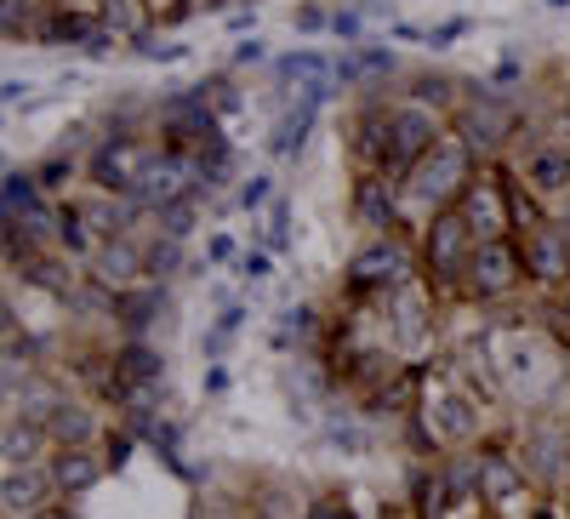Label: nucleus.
I'll return each mask as SVG.
<instances>
[{
  "label": "nucleus",
  "instance_id": "nucleus-29",
  "mask_svg": "<svg viewBox=\"0 0 570 519\" xmlns=\"http://www.w3.org/2000/svg\"><path fill=\"white\" fill-rule=\"evenodd\" d=\"M325 332H331V325L320 320V309H308V303H297V309H285L279 314V332H274V343L279 349H320L325 343Z\"/></svg>",
  "mask_w": 570,
  "mask_h": 519
},
{
  "label": "nucleus",
  "instance_id": "nucleus-6",
  "mask_svg": "<svg viewBox=\"0 0 570 519\" xmlns=\"http://www.w3.org/2000/svg\"><path fill=\"white\" fill-rule=\"evenodd\" d=\"M155 155H160V137H149V131H109V137H98V144H91V155H86V183L98 188V195L131 200L137 183L149 177Z\"/></svg>",
  "mask_w": 570,
  "mask_h": 519
},
{
  "label": "nucleus",
  "instance_id": "nucleus-14",
  "mask_svg": "<svg viewBox=\"0 0 570 519\" xmlns=\"http://www.w3.org/2000/svg\"><path fill=\"white\" fill-rule=\"evenodd\" d=\"M348 212H354V223H360V228H371V234H394V228H405L400 177H389V172H354Z\"/></svg>",
  "mask_w": 570,
  "mask_h": 519
},
{
  "label": "nucleus",
  "instance_id": "nucleus-10",
  "mask_svg": "<svg viewBox=\"0 0 570 519\" xmlns=\"http://www.w3.org/2000/svg\"><path fill=\"white\" fill-rule=\"evenodd\" d=\"M389 126H394V144H389V177H400V183L422 166V155H434V144L451 131V120H445V115L422 109V104H405V98L394 104Z\"/></svg>",
  "mask_w": 570,
  "mask_h": 519
},
{
  "label": "nucleus",
  "instance_id": "nucleus-11",
  "mask_svg": "<svg viewBox=\"0 0 570 519\" xmlns=\"http://www.w3.org/2000/svg\"><path fill=\"white\" fill-rule=\"evenodd\" d=\"M462 223L473 228V241H513V206H508V183L497 166H480L473 172V183L462 188V200H456Z\"/></svg>",
  "mask_w": 570,
  "mask_h": 519
},
{
  "label": "nucleus",
  "instance_id": "nucleus-33",
  "mask_svg": "<svg viewBox=\"0 0 570 519\" xmlns=\"http://www.w3.org/2000/svg\"><path fill=\"white\" fill-rule=\"evenodd\" d=\"M200 195H183V200H171L166 212H155L149 223H155V234H166V241H188V234L200 228Z\"/></svg>",
  "mask_w": 570,
  "mask_h": 519
},
{
  "label": "nucleus",
  "instance_id": "nucleus-47",
  "mask_svg": "<svg viewBox=\"0 0 570 519\" xmlns=\"http://www.w3.org/2000/svg\"><path fill=\"white\" fill-rule=\"evenodd\" d=\"M519 75H525V63H519V58H513V52H508V58H502V63H497V75H491V91H502V86H513V80H519Z\"/></svg>",
  "mask_w": 570,
  "mask_h": 519
},
{
  "label": "nucleus",
  "instance_id": "nucleus-23",
  "mask_svg": "<svg viewBox=\"0 0 570 519\" xmlns=\"http://www.w3.org/2000/svg\"><path fill=\"white\" fill-rule=\"evenodd\" d=\"M519 177L537 200H559L570 195V144H542L531 160H519Z\"/></svg>",
  "mask_w": 570,
  "mask_h": 519
},
{
  "label": "nucleus",
  "instance_id": "nucleus-55",
  "mask_svg": "<svg viewBox=\"0 0 570 519\" xmlns=\"http://www.w3.org/2000/svg\"><path fill=\"white\" fill-rule=\"evenodd\" d=\"M485 519H497V513H485Z\"/></svg>",
  "mask_w": 570,
  "mask_h": 519
},
{
  "label": "nucleus",
  "instance_id": "nucleus-15",
  "mask_svg": "<svg viewBox=\"0 0 570 519\" xmlns=\"http://www.w3.org/2000/svg\"><path fill=\"white\" fill-rule=\"evenodd\" d=\"M383 332H389V343L394 349H422L428 337H434V286L428 280H411V286H400L394 297H383Z\"/></svg>",
  "mask_w": 570,
  "mask_h": 519
},
{
  "label": "nucleus",
  "instance_id": "nucleus-49",
  "mask_svg": "<svg viewBox=\"0 0 570 519\" xmlns=\"http://www.w3.org/2000/svg\"><path fill=\"white\" fill-rule=\"evenodd\" d=\"M252 23H257V12H252V7H234V12H228V29H234V35H246Z\"/></svg>",
  "mask_w": 570,
  "mask_h": 519
},
{
  "label": "nucleus",
  "instance_id": "nucleus-51",
  "mask_svg": "<svg viewBox=\"0 0 570 519\" xmlns=\"http://www.w3.org/2000/svg\"><path fill=\"white\" fill-rule=\"evenodd\" d=\"M23 91H29V80H7V109H18V104H23Z\"/></svg>",
  "mask_w": 570,
  "mask_h": 519
},
{
  "label": "nucleus",
  "instance_id": "nucleus-44",
  "mask_svg": "<svg viewBox=\"0 0 570 519\" xmlns=\"http://www.w3.org/2000/svg\"><path fill=\"white\" fill-rule=\"evenodd\" d=\"M223 263H240L234 234H212V241H206V268H223Z\"/></svg>",
  "mask_w": 570,
  "mask_h": 519
},
{
  "label": "nucleus",
  "instance_id": "nucleus-38",
  "mask_svg": "<svg viewBox=\"0 0 570 519\" xmlns=\"http://www.w3.org/2000/svg\"><path fill=\"white\" fill-rule=\"evenodd\" d=\"M354 58H360L365 86H371V80H389V75H400V52H394V46H376V40H365V46H354Z\"/></svg>",
  "mask_w": 570,
  "mask_h": 519
},
{
  "label": "nucleus",
  "instance_id": "nucleus-35",
  "mask_svg": "<svg viewBox=\"0 0 570 519\" xmlns=\"http://www.w3.org/2000/svg\"><path fill=\"white\" fill-rule=\"evenodd\" d=\"M257 246H268L274 257L292 246V200H285V195L268 206V217H263V228H257Z\"/></svg>",
  "mask_w": 570,
  "mask_h": 519
},
{
  "label": "nucleus",
  "instance_id": "nucleus-53",
  "mask_svg": "<svg viewBox=\"0 0 570 519\" xmlns=\"http://www.w3.org/2000/svg\"><path fill=\"white\" fill-rule=\"evenodd\" d=\"M548 7H570V0H548Z\"/></svg>",
  "mask_w": 570,
  "mask_h": 519
},
{
  "label": "nucleus",
  "instance_id": "nucleus-1",
  "mask_svg": "<svg viewBox=\"0 0 570 519\" xmlns=\"http://www.w3.org/2000/svg\"><path fill=\"white\" fill-rule=\"evenodd\" d=\"M411 440L428 457L445 451H473L485 440V400L468 389L456 365L416 371V411H411Z\"/></svg>",
  "mask_w": 570,
  "mask_h": 519
},
{
  "label": "nucleus",
  "instance_id": "nucleus-2",
  "mask_svg": "<svg viewBox=\"0 0 570 519\" xmlns=\"http://www.w3.org/2000/svg\"><path fill=\"white\" fill-rule=\"evenodd\" d=\"M480 349L497 371V383L508 400H525V405H548L559 376H564V354L559 343L542 332V325H485L480 332Z\"/></svg>",
  "mask_w": 570,
  "mask_h": 519
},
{
  "label": "nucleus",
  "instance_id": "nucleus-20",
  "mask_svg": "<svg viewBox=\"0 0 570 519\" xmlns=\"http://www.w3.org/2000/svg\"><path fill=\"white\" fill-rule=\"evenodd\" d=\"M52 434H46V422L35 417H7L0 422V462H7V474H18V468H46L52 462Z\"/></svg>",
  "mask_w": 570,
  "mask_h": 519
},
{
  "label": "nucleus",
  "instance_id": "nucleus-45",
  "mask_svg": "<svg viewBox=\"0 0 570 519\" xmlns=\"http://www.w3.org/2000/svg\"><path fill=\"white\" fill-rule=\"evenodd\" d=\"M462 35H468V18H445V23L428 29V46H434V52H445V46H456Z\"/></svg>",
  "mask_w": 570,
  "mask_h": 519
},
{
  "label": "nucleus",
  "instance_id": "nucleus-36",
  "mask_svg": "<svg viewBox=\"0 0 570 519\" xmlns=\"http://www.w3.org/2000/svg\"><path fill=\"white\" fill-rule=\"evenodd\" d=\"M75 172H80V160H75L69 149H58V155H46V160L35 166V183L46 188V195H63V188L75 183Z\"/></svg>",
  "mask_w": 570,
  "mask_h": 519
},
{
  "label": "nucleus",
  "instance_id": "nucleus-41",
  "mask_svg": "<svg viewBox=\"0 0 570 519\" xmlns=\"http://www.w3.org/2000/svg\"><path fill=\"white\" fill-rule=\"evenodd\" d=\"M331 18H337V7H325V0H303V7L292 12V29L297 35H331Z\"/></svg>",
  "mask_w": 570,
  "mask_h": 519
},
{
  "label": "nucleus",
  "instance_id": "nucleus-5",
  "mask_svg": "<svg viewBox=\"0 0 570 519\" xmlns=\"http://www.w3.org/2000/svg\"><path fill=\"white\" fill-rule=\"evenodd\" d=\"M451 131L462 137V144L473 149V160L480 166H497V155H508L513 131H519V109L502 98V91H491V80H462V104L451 115Z\"/></svg>",
  "mask_w": 570,
  "mask_h": 519
},
{
  "label": "nucleus",
  "instance_id": "nucleus-39",
  "mask_svg": "<svg viewBox=\"0 0 570 519\" xmlns=\"http://www.w3.org/2000/svg\"><path fill=\"white\" fill-rule=\"evenodd\" d=\"M234 274H240V286H246V292L268 286V280H274V252H268V246H246L240 263H234Z\"/></svg>",
  "mask_w": 570,
  "mask_h": 519
},
{
  "label": "nucleus",
  "instance_id": "nucleus-56",
  "mask_svg": "<svg viewBox=\"0 0 570 519\" xmlns=\"http://www.w3.org/2000/svg\"><path fill=\"white\" fill-rule=\"evenodd\" d=\"M246 519H252V513H246Z\"/></svg>",
  "mask_w": 570,
  "mask_h": 519
},
{
  "label": "nucleus",
  "instance_id": "nucleus-30",
  "mask_svg": "<svg viewBox=\"0 0 570 519\" xmlns=\"http://www.w3.org/2000/svg\"><path fill=\"white\" fill-rule=\"evenodd\" d=\"M405 104H422V109H434V115H456V104H462V80H451V75H434V69H422V75H411Z\"/></svg>",
  "mask_w": 570,
  "mask_h": 519
},
{
  "label": "nucleus",
  "instance_id": "nucleus-54",
  "mask_svg": "<svg viewBox=\"0 0 570 519\" xmlns=\"http://www.w3.org/2000/svg\"><path fill=\"white\" fill-rule=\"evenodd\" d=\"M155 12H160V0H155Z\"/></svg>",
  "mask_w": 570,
  "mask_h": 519
},
{
  "label": "nucleus",
  "instance_id": "nucleus-37",
  "mask_svg": "<svg viewBox=\"0 0 570 519\" xmlns=\"http://www.w3.org/2000/svg\"><path fill=\"white\" fill-rule=\"evenodd\" d=\"M171 274H183V241L155 234V241H149V286H166Z\"/></svg>",
  "mask_w": 570,
  "mask_h": 519
},
{
  "label": "nucleus",
  "instance_id": "nucleus-16",
  "mask_svg": "<svg viewBox=\"0 0 570 519\" xmlns=\"http://www.w3.org/2000/svg\"><path fill=\"white\" fill-rule=\"evenodd\" d=\"M195 183H200V160L195 155H183V149H160L155 155V166H149V177L137 183V206L142 212H166L171 200H183V195H195Z\"/></svg>",
  "mask_w": 570,
  "mask_h": 519
},
{
  "label": "nucleus",
  "instance_id": "nucleus-8",
  "mask_svg": "<svg viewBox=\"0 0 570 519\" xmlns=\"http://www.w3.org/2000/svg\"><path fill=\"white\" fill-rule=\"evenodd\" d=\"M468 457H473V486H480V502L497 519L508 508H519V502H531V474H525V462H519V451L508 440H480Z\"/></svg>",
  "mask_w": 570,
  "mask_h": 519
},
{
  "label": "nucleus",
  "instance_id": "nucleus-40",
  "mask_svg": "<svg viewBox=\"0 0 570 519\" xmlns=\"http://www.w3.org/2000/svg\"><path fill=\"white\" fill-rule=\"evenodd\" d=\"M274 200H279V195H274V177H268V172H252L240 188H234V206L252 212V217H257V212H268Z\"/></svg>",
  "mask_w": 570,
  "mask_h": 519
},
{
  "label": "nucleus",
  "instance_id": "nucleus-24",
  "mask_svg": "<svg viewBox=\"0 0 570 519\" xmlns=\"http://www.w3.org/2000/svg\"><path fill=\"white\" fill-rule=\"evenodd\" d=\"M115 371H120V400L131 389H160L166 383V360L155 343H142V337H126L115 343Z\"/></svg>",
  "mask_w": 570,
  "mask_h": 519
},
{
  "label": "nucleus",
  "instance_id": "nucleus-21",
  "mask_svg": "<svg viewBox=\"0 0 570 519\" xmlns=\"http://www.w3.org/2000/svg\"><path fill=\"white\" fill-rule=\"evenodd\" d=\"M52 486H58V497L63 502H75V497H86L91 486H98L104 474H109V457L98 451V445H75V451H52Z\"/></svg>",
  "mask_w": 570,
  "mask_h": 519
},
{
  "label": "nucleus",
  "instance_id": "nucleus-32",
  "mask_svg": "<svg viewBox=\"0 0 570 519\" xmlns=\"http://www.w3.org/2000/svg\"><path fill=\"white\" fill-rule=\"evenodd\" d=\"M0 200H7V217H23V223H29V217L46 206V188L35 183V172H18V166H12V172H7V188H0Z\"/></svg>",
  "mask_w": 570,
  "mask_h": 519
},
{
  "label": "nucleus",
  "instance_id": "nucleus-27",
  "mask_svg": "<svg viewBox=\"0 0 570 519\" xmlns=\"http://www.w3.org/2000/svg\"><path fill=\"white\" fill-rule=\"evenodd\" d=\"M46 434H52V445H58V451L98 445V417H91V405H80V400H63L52 417H46Z\"/></svg>",
  "mask_w": 570,
  "mask_h": 519
},
{
  "label": "nucleus",
  "instance_id": "nucleus-34",
  "mask_svg": "<svg viewBox=\"0 0 570 519\" xmlns=\"http://www.w3.org/2000/svg\"><path fill=\"white\" fill-rule=\"evenodd\" d=\"M200 91H206V104H212V115L217 120H234L246 109V98H240V86H234V75L223 69V75H212V80H200Z\"/></svg>",
  "mask_w": 570,
  "mask_h": 519
},
{
  "label": "nucleus",
  "instance_id": "nucleus-48",
  "mask_svg": "<svg viewBox=\"0 0 570 519\" xmlns=\"http://www.w3.org/2000/svg\"><path fill=\"white\" fill-rule=\"evenodd\" d=\"M131 440H137V434H115V440L104 445V457H109V468H120V462L131 457Z\"/></svg>",
  "mask_w": 570,
  "mask_h": 519
},
{
  "label": "nucleus",
  "instance_id": "nucleus-13",
  "mask_svg": "<svg viewBox=\"0 0 570 519\" xmlns=\"http://www.w3.org/2000/svg\"><path fill=\"white\" fill-rule=\"evenodd\" d=\"M86 280H91V286H104L109 297L142 292V286H149V246L131 241V234H115V241H104L98 257L86 263Z\"/></svg>",
  "mask_w": 570,
  "mask_h": 519
},
{
  "label": "nucleus",
  "instance_id": "nucleus-31",
  "mask_svg": "<svg viewBox=\"0 0 570 519\" xmlns=\"http://www.w3.org/2000/svg\"><path fill=\"white\" fill-rule=\"evenodd\" d=\"M46 12H52V0H0V29L7 40H35Z\"/></svg>",
  "mask_w": 570,
  "mask_h": 519
},
{
  "label": "nucleus",
  "instance_id": "nucleus-12",
  "mask_svg": "<svg viewBox=\"0 0 570 519\" xmlns=\"http://www.w3.org/2000/svg\"><path fill=\"white\" fill-rule=\"evenodd\" d=\"M519 257H525V286L537 292H570V228L542 223L531 234H519Z\"/></svg>",
  "mask_w": 570,
  "mask_h": 519
},
{
  "label": "nucleus",
  "instance_id": "nucleus-22",
  "mask_svg": "<svg viewBox=\"0 0 570 519\" xmlns=\"http://www.w3.org/2000/svg\"><path fill=\"white\" fill-rule=\"evenodd\" d=\"M98 35H104V23H98V12H86V7H69V0H52V12H46V23H40V46H98Z\"/></svg>",
  "mask_w": 570,
  "mask_h": 519
},
{
  "label": "nucleus",
  "instance_id": "nucleus-52",
  "mask_svg": "<svg viewBox=\"0 0 570 519\" xmlns=\"http://www.w3.org/2000/svg\"><path fill=\"white\" fill-rule=\"evenodd\" d=\"M531 519H553V513H548V508H537V513H531Z\"/></svg>",
  "mask_w": 570,
  "mask_h": 519
},
{
  "label": "nucleus",
  "instance_id": "nucleus-28",
  "mask_svg": "<svg viewBox=\"0 0 570 519\" xmlns=\"http://www.w3.org/2000/svg\"><path fill=\"white\" fill-rule=\"evenodd\" d=\"M166 314V292L160 286H142V292H126L120 303H115V325L126 337H142L149 343V332H155V320Z\"/></svg>",
  "mask_w": 570,
  "mask_h": 519
},
{
  "label": "nucleus",
  "instance_id": "nucleus-50",
  "mask_svg": "<svg viewBox=\"0 0 570 519\" xmlns=\"http://www.w3.org/2000/svg\"><path fill=\"white\" fill-rule=\"evenodd\" d=\"M223 389H228V371L212 365V371H206V394H223Z\"/></svg>",
  "mask_w": 570,
  "mask_h": 519
},
{
  "label": "nucleus",
  "instance_id": "nucleus-43",
  "mask_svg": "<svg viewBox=\"0 0 570 519\" xmlns=\"http://www.w3.org/2000/svg\"><path fill=\"white\" fill-rule=\"evenodd\" d=\"M131 52H137V58H149V63H177L188 46H160L155 35H137V40H131Z\"/></svg>",
  "mask_w": 570,
  "mask_h": 519
},
{
  "label": "nucleus",
  "instance_id": "nucleus-46",
  "mask_svg": "<svg viewBox=\"0 0 570 519\" xmlns=\"http://www.w3.org/2000/svg\"><path fill=\"white\" fill-rule=\"evenodd\" d=\"M268 58V46L252 35V40H240V46H234V58H228V69H246V63H263Z\"/></svg>",
  "mask_w": 570,
  "mask_h": 519
},
{
  "label": "nucleus",
  "instance_id": "nucleus-17",
  "mask_svg": "<svg viewBox=\"0 0 570 519\" xmlns=\"http://www.w3.org/2000/svg\"><path fill=\"white\" fill-rule=\"evenodd\" d=\"M274 80H279L285 91H297V104H331V98H337V75H331V58H325V52H308V46L274 58Z\"/></svg>",
  "mask_w": 570,
  "mask_h": 519
},
{
  "label": "nucleus",
  "instance_id": "nucleus-4",
  "mask_svg": "<svg viewBox=\"0 0 570 519\" xmlns=\"http://www.w3.org/2000/svg\"><path fill=\"white\" fill-rule=\"evenodd\" d=\"M411 280H422V252L394 228V234H371V241L348 257L343 292H348V303H383L400 286H411Z\"/></svg>",
  "mask_w": 570,
  "mask_h": 519
},
{
  "label": "nucleus",
  "instance_id": "nucleus-18",
  "mask_svg": "<svg viewBox=\"0 0 570 519\" xmlns=\"http://www.w3.org/2000/svg\"><path fill=\"white\" fill-rule=\"evenodd\" d=\"M63 497L52 486V468H18L0 480V519H46Z\"/></svg>",
  "mask_w": 570,
  "mask_h": 519
},
{
  "label": "nucleus",
  "instance_id": "nucleus-9",
  "mask_svg": "<svg viewBox=\"0 0 570 519\" xmlns=\"http://www.w3.org/2000/svg\"><path fill=\"white\" fill-rule=\"evenodd\" d=\"M519 286H525V257H519V241L473 246V257L462 268V297L468 303H508Z\"/></svg>",
  "mask_w": 570,
  "mask_h": 519
},
{
  "label": "nucleus",
  "instance_id": "nucleus-25",
  "mask_svg": "<svg viewBox=\"0 0 570 519\" xmlns=\"http://www.w3.org/2000/svg\"><path fill=\"white\" fill-rule=\"evenodd\" d=\"M246 513H252V519H308L314 502H308V491H303L297 480L263 474V480L252 486V508H246Z\"/></svg>",
  "mask_w": 570,
  "mask_h": 519
},
{
  "label": "nucleus",
  "instance_id": "nucleus-19",
  "mask_svg": "<svg viewBox=\"0 0 570 519\" xmlns=\"http://www.w3.org/2000/svg\"><path fill=\"white\" fill-rule=\"evenodd\" d=\"M519 462H525L531 486L559 491L564 474H570V434H559V429H531L525 445H519Z\"/></svg>",
  "mask_w": 570,
  "mask_h": 519
},
{
  "label": "nucleus",
  "instance_id": "nucleus-3",
  "mask_svg": "<svg viewBox=\"0 0 570 519\" xmlns=\"http://www.w3.org/2000/svg\"><path fill=\"white\" fill-rule=\"evenodd\" d=\"M473 172H480V160H473V149L462 144L456 131H445L434 155H422V166L400 183V206H405V228H428L440 212H451L462 200V188L473 183Z\"/></svg>",
  "mask_w": 570,
  "mask_h": 519
},
{
  "label": "nucleus",
  "instance_id": "nucleus-42",
  "mask_svg": "<svg viewBox=\"0 0 570 519\" xmlns=\"http://www.w3.org/2000/svg\"><path fill=\"white\" fill-rule=\"evenodd\" d=\"M331 35H337L343 46H365V12H360V7H337V18H331Z\"/></svg>",
  "mask_w": 570,
  "mask_h": 519
},
{
  "label": "nucleus",
  "instance_id": "nucleus-26",
  "mask_svg": "<svg viewBox=\"0 0 570 519\" xmlns=\"http://www.w3.org/2000/svg\"><path fill=\"white\" fill-rule=\"evenodd\" d=\"M314 126H320V104H285L279 120H274V131H268V155L274 160H297L308 149Z\"/></svg>",
  "mask_w": 570,
  "mask_h": 519
},
{
  "label": "nucleus",
  "instance_id": "nucleus-7",
  "mask_svg": "<svg viewBox=\"0 0 570 519\" xmlns=\"http://www.w3.org/2000/svg\"><path fill=\"white\" fill-rule=\"evenodd\" d=\"M473 228L462 223V212L451 206V212H440L434 223H428L422 234H416V252H422V280L434 292H445V297H462V268H468V257H473Z\"/></svg>",
  "mask_w": 570,
  "mask_h": 519
}]
</instances>
